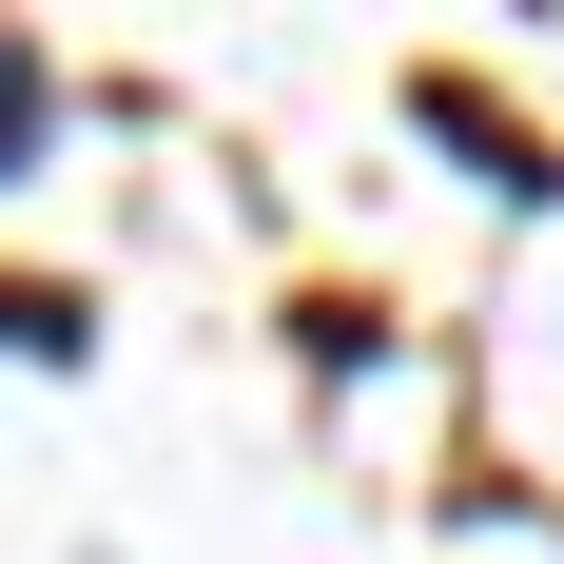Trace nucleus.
<instances>
[{
  "label": "nucleus",
  "mask_w": 564,
  "mask_h": 564,
  "mask_svg": "<svg viewBox=\"0 0 564 564\" xmlns=\"http://www.w3.org/2000/svg\"><path fill=\"white\" fill-rule=\"evenodd\" d=\"M20 156H40V58L0 40V175H20Z\"/></svg>",
  "instance_id": "f257e3e1"
}]
</instances>
